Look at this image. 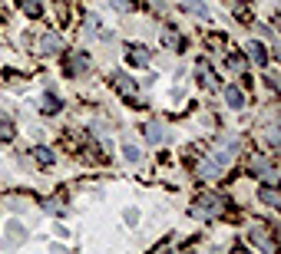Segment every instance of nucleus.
<instances>
[{
  "instance_id": "f257e3e1",
  "label": "nucleus",
  "mask_w": 281,
  "mask_h": 254,
  "mask_svg": "<svg viewBox=\"0 0 281 254\" xmlns=\"http://www.w3.org/2000/svg\"><path fill=\"white\" fill-rule=\"evenodd\" d=\"M86 56H83V53H73L70 56V60H66V70H70L73 73V76H83V73H86Z\"/></svg>"
},
{
  "instance_id": "f03ea898",
  "label": "nucleus",
  "mask_w": 281,
  "mask_h": 254,
  "mask_svg": "<svg viewBox=\"0 0 281 254\" xmlns=\"http://www.w3.org/2000/svg\"><path fill=\"white\" fill-rule=\"evenodd\" d=\"M202 205H195L192 208V214H202V218H205V214H215L218 211V198H209V195H205V198H199Z\"/></svg>"
},
{
  "instance_id": "7ed1b4c3",
  "label": "nucleus",
  "mask_w": 281,
  "mask_h": 254,
  "mask_svg": "<svg viewBox=\"0 0 281 254\" xmlns=\"http://www.w3.org/2000/svg\"><path fill=\"white\" fill-rule=\"evenodd\" d=\"M248 53H251V60H255V66H265L268 63V53H265V47H261L258 40L248 43Z\"/></svg>"
},
{
  "instance_id": "20e7f679",
  "label": "nucleus",
  "mask_w": 281,
  "mask_h": 254,
  "mask_svg": "<svg viewBox=\"0 0 281 254\" xmlns=\"http://www.w3.org/2000/svg\"><path fill=\"white\" fill-rule=\"evenodd\" d=\"M182 10H189V14H195V17H199V20H205V17H209V7H205L202 0H185V4H182Z\"/></svg>"
},
{
  "instance_id": "39448f33",
  "label": "nucleus",
  "mask_w": 281,
  "mask_h": 254,
  "mask_svg": "<svg viewBox=\"0 0 281 254\" xmlns=\"http://www.w3.org/2000/svg\"><path fill=\"white\" fill-rule=\"evenodd\" d=\"M7 241H17V244L27 241V228H24V224H17V221H10L7 224Z\"/></svg>"
},
{
  "instance_id": "423d86ee",
  "label": "nucleus",
  "mask_w": 281,
  "mask_h": 254,
  "mask_svg": "<svg viewBox=\"0 0 281 254\" xmlns=\"http://www.w3.org/2000/svg\"><path fill=\"white\" fill-rule=\"evenodd\" d=\"M146 139H149V142H162V139H166V129H162L159 122H149V126H146Z\"/></svg>"
},
{
  "instance_id": "0eeeda50",
  "label": "nucleus",
  "mask_w": 281,
  "mask_h": 254,
  "mask_svg": "<svg viewBox=\"0 0 281 254\" xmlns=\"http://www.w3.org/2000/svg\"><path fill=\"white\" fill-rule=\"evenodd\" d=\"M129 60H132V66H149V53H146L143 47H132V50H129Z\"/></svg>"
},
{
  "instance_id": "6e6552de",
  "label": "nucleus",
  "mask_w": 281,
  "mask_h": 254,
  "mask_svg": "<svg viewBox=\"0 0 281 254\" xmlns=\"http://www.w3.org/2000/svg\"><path fill=\"white\" fill-rule=\"evenodd\" d=\"M14 119H10V116H4V112H0V139H14Z\"/></svg>"
},
{
  "instance_id": "1a4fd4ad",
  "label": "nucleus",
  "mask_w": 281,
  "mask_h": 254,
  "mask_svg": "<svg viewBox=\"0 0 281 254\" xmlns=\"http://www.w3.org/2000/svg\"><path fill=\"white\" fill-rule=\"evenodd\" d=\"M258 198L265 201V205H278V191L271 185H265V188H258Z\"/></svg>"
},
{
  "instance_id": "9d476101",
  "label": "nucleus",
  "mask_w": 281,
  "mask_h": 254,
  "mask_svg": "<svg viewBox=\"0 0 281 254\" xmlns=\"http://www.w3.org/2000/svg\"><path fill=\"white\" fill-rule=\"evenodd\" d=\"M225 99H228V106H232V109H241V106H245L241 89H228V93H225Z\"/></svg>"
},
{
  "instance_id": "9b49d317",
  "label": "nucleus",
  "mask_w": 281,
  "mask_h": 254,
  "mask_svg": "<svg viewBox=\"0 0 281 254\" xmlns=\"http://www.w3.org/2000/svg\"><path fill=\"white\" fill-rule=\"evenodd\" d=\"M40 50H43V53H56V50H60V40H56L53 33H47V37H43V43H40Z\"/></svg>"
},
{
  "instance_id": "f8f14e48",
  "label": "nucleus",
  "mask_w": 281,
  "mask_h": 254,
  "mask_svg": "<svg viewBox=\"0 0 281 254\" xmlns=\"http://www.w3.org/2000/svg\"><path fill=\"white\" fill-rule=\"evenodd\" d=\"M116 86H119L122 93H136V83L129 80V76H116Z\"/></svg>"
},
{
  "instance_id": "ddd939ff",
  "label": "nucleus",
  "mask_w": 281,
  "mask_h": 254,
  "mask_svg": "<svg viewBox=\"0 0 281 254\" xmlns=\"http://www.w3.org/2000/svg\"><path fill=\"white\" fill-rule=\"evenodd\" d=\"M60 109V99H56V96H47V99H43V112H56Z\"/></svg>"
},
{
  "instance_id": "4468645a",
  "label": "nucleus",
  "mask_w": 281,
  "mask_h": 254,
  "mask_svg": "<svg viewBox=\"0 0 281 254\" xmlns=\"http://www.w3.org/2000/svg\"><path fill=\"white\" fill-rule=\"evenodd\" d=\"M47 211H53V214H63V205H60V198H50V201H47Z\"/></svg>"
},
{
  "instance_id": "2eb2a0df",
  "label": "nucleus",
  "mask_w": 281,
  "mask_h": 254,
  "mask_svg": "<svg viewBox=\"0 0 281 254\" xmlns=\"http://www.w3.org/2000/svg\"><path fill=\"white\" fill-rule=\"evenodd\" d=\"M37 159H40L43 165H50V162H53V152H47V149H37Z\"/></svg>"
},
{
  "instance_id": "dca6fc26",
  "label": "nucleus",
  "mask_w": 281,
  "mask_h": 254,
  "mask_svg": "<svg viewBox=\"0 0 281 254\" xmlns=\"http://www.w3.org/2000/svg\"><path fill=\"white\" fill-rule=\"evenodd\" d=\"M126 159L129 162H139V149H136V145H126Z\"/></svg>"
},
{
  "instance_id": "f3484780",
  "label": "nucleus",
  "mask_w": 281,
  "mask_h": 254,
  "mask_svg": "<svg viewBox=\"0 0 281 254\" xmlns=\"http://www.w3.org/2000/svg\"><path fill=\"white\" fill-rule=\"evenodd\" d=\"M24 7L30 10V14H37V0H24Z\"/></svg>"
},
{
  "instance_id": "a211bd4d",
  "label": "nucleus",
  "mask_w": 281,
  "mask_h": 254,
  "mask_svg": "<svg viewBox=\"0 0 281 254\" xmlns=\"http://www.w3.org/2000/svg\"><path fill=\"white\" fill-rule=\"evenodd\" d=\"M112 4H116L119 10H129V0H112Z\"/></svg>"
}]
</instances>
